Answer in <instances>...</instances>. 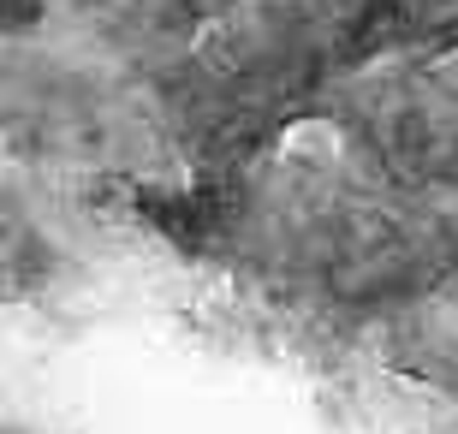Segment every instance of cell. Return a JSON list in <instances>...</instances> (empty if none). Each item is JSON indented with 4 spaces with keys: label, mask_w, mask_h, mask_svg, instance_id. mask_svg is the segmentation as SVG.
Listing matches in <instances>:
<instances>
[{
    "label": "cell",
    "mask_w": 458,
    "mask_h": 434,
    "mask_svg": "<svg viewBox=\"0 0 458 434\" xmlns=\"http://www.w3.org/2000/svg\"><path fill=\"white\" fill-rule=\"evenodd\" d=\"M0 434H66V429H48V422H0Z\"/></svg>",
    "instance_id": "obj_5"
},
{
    "label": "cell",
    "mask_w": 458,
    "mask_h": 434,
    "mask_svg": "<svg viewBox=\"0 0 458 434\" xmlns=\"http://www.w3.org/2000/svg\"><path fill=\"white\" fill-rule=\"evenodd\" d=\"M310 119L399 197L458 208V66L446 54L369 60L334 78Z\"/></svg>",
    "instance_id": "obj_3"
},
{
    "label": "cell",
    "mask_w": 458,
    "mask_h": 434,
    "mask_svg": "<svg viewBox=\"0 0 458 434\" xmlns=\"http://www.w3.org/2000/svg\"><path fill=\"white\" fill-rule=\"evenodd\" d=\"M125 202L179 256L221 268L250 298L340 328L381 334L453 274L446 208L399 197L334 137L322 149L280 137L203 179H131Z\"/></svg>",
    "instance_id": "obj_1"
},
{
    "label": "cell",
    "mask_w": 458,
    "mask_h": 434,
    "mask_svg": "<svg viewBox=\"0 0 458 434\" xmlns=\"http://www.w3.org/2000/svg\"><path fill=\"white\" fill-rule=\"evenodd\" d=\"M0 161L143 179L173 161L143 78L102 66L84 48L0 36Z\"/></svg>",
    "instance_id": "obj_2"
},
{
    "label": "cell",
    "mask_w": 458,
    "mask_h": 434,
    "mask_svg": "<svg viewBox=\"0 0 458 434\" xmlns=\"http://www.w3.org/2000/svg\"><path fill=\"white\" fill-rule=\"evenodd\" d=\"M72 274V251L60 244L30 191L0 167V310H24V303L54 298Z\"/></svg>",
    "instance_id": "obj_4"
}]
</instances>
